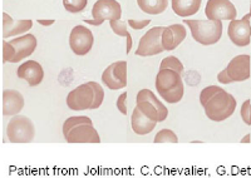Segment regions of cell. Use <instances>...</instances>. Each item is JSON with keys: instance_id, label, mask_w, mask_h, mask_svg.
<instances>
[{"instance_id": "4", "label": "cell", "mask_w": 251, "mask_h": 178, "mask_svg": "<svg viewBox=\"0 0 251 178\" xmlns=\"http://www.w3.org/2000/svg\"><path fill=\"white\" fill-rule=\"evenodd\" d=\"M183 23L188 25L195 41L202 45L216 44L223 37V23L220 21L186 19Z\"/></svg>"}, {"instance_id": "2", "label": "cell", "mask_w": 251, "mask_h": 178, "mask_svg": "<svg viewBox=\"0 0 251 178\" xmlns=\"http://www.w3.org/2000/svg\"><path fill=\"white\" fill-rule=\"evenodd\" d=\"M156 90L167 103H178L185 94L181 73L172 69H160L156 75Z\"/></svg>"}, {"instance_id": "35", "label": "cell", "mask_w": 251, "mask_h": 178, "mask_svg": "<svg viewBox=\"0 0 251 178\" xmlns=\"http://www.w3.org/2000/svg\"><path fill=\"white\" fill-rule=\"evenodd\" d=\"M249 13H250V15H251V0H250V12Z\"/></svg>"}, {"instance_id": "22", "label": "cell", "mask_w": 251, "mask_h": 178, "mask_svg": "<svg viewBox=\"0 0 251 178\" xmlns=\"http://www.w3.org/2000/svg\"><path fill=\"white\" fill-rule=\"evenodd\" d=\"M137 4L142 12L151 15L162 14L167 6L169 0H137Z\"/></svg>"}, {"instance_id": "30", "label": "cell", "mask_w": 251, "mask_h": 178, "mask_svg": "<svg viewBox=\"0 0 251 178\" xmlns=\"http://www.w3.org/2000/svg\"><path fill=\"white\" fill-rule=\"evenodd\" d=\"M128 25L131 26V28H133L134 30H141V29L146 28V26L149 25L150 23H151V21H149V19H143V21H134V19H128Z\"/></svg>"}, {"instance_id": "33", "label": "cell", "mask_w": 251, "mask_h": 178, "mask_svg": "<svg viewBox=\"0 0 251 178\" xmlns=\"http://www.w3.org/2000/svg\"><path fill=\"white\" fill-rule=\"evenodd\" d=\"M54 19H50V21H44V19H38V23L40 24V25H44V26H48V25H51V24H54Z\"/></svg>"}, {"instance_id": "25", "label": "cell", "mask_w": 251, "mask_h": 178, "mask_svg": "<svg viewBox=\"0 0 251 178\" xmlns=\"http://www.w3.org/2000/svg\"><path fill=\"white\" fill-rule=\"evenodd\" d=\"M88 0H63V6L69 13H80L86 9Z\"/></svg>"}, {"instance_id": "7", "label": "cell", "mask_w": 251, "mask_h": 178, "mask_svg": "<svg viewBox=\"0 0 251 178\" xmlns=\"http://www.w3.org/2000/svg\"><path fill=\"white\" fill-rule=\"evenodd\" d=\"M93 19H84L91 25H100L104 21H121L122 8L117 0H97L92 8Z\"/></svg>"}, {"instance_id": "31", "label": "cell", "mask_w": 251, "mask_h": 178, "mask_svg": "<svg viewBox=\"0 0 251 178\" xmlns=\"http://www.w3.org/2000/svg\"><path fill=\"white\" fill-rule=\"evenodd\" d=\"M126 101H127V92H123L122 94L117 98V108L123 115L127 114V106H126Z\"/></svg>"}, {"instance_id": "17", "label": "cell", "mask_w": 251, "mask_h": 178, "mask_svg": "<svg viewBox=\"0 0 251 178\" xmlns=\"http://www.w3.org/2000/svg\"><path fill=\"white\" fill-rule=\"evenodd\" d=\"M186 38V28L181 24L165 26L162 32V46L166 52H171L180 45Z\"/></svg>"}, {"instance_id": "20", "label": "cell", "mask_w": 251, "mask_h": 178, "mask_svg": "<svg viewBox=\"0 0 251 178\" xmlns=\"http://www.w3.org/2000/svg\"><path fill=\"white\" fill-rule=\"evenodd\" d=\"M157 122L152 121L150 119L149 117H146L140 110H138V107H136L133 110V113H132V118H131V126L132 130L136 134L138 135H145L151 133L152 131L154 130V127H156Z\"/></svg>"}, {"instance_id": "15", "label": "cell", "mask_w": 251, "mask_h": 178, "mask_svg": "<svg viewBox=\"0 0 251 178\" xmlns=\"http://www.w3.org/2000/svg\"><path fill=\"white\" fill-rule=\"evenodd\" d=\"M226 73L231 82L248 81L251 75L250 55L241 54L231 59V62L226 67Z\"/></svg>"}, {"instance_id": "29", "label": "cell", "mask_w": 251, "mask_h": 178, "mask_svg": "<svg viewBox=\"0 0 251 178\" xmlns=\"http://www.w3.org/2000/svg\"><path fill=\"white\" fill-rule=\"evenodd\" d=\"M240 115L243 118V121L245 122L248 126H251V101L246 99L241 106V111H240Z\"/></svg>"}, {"instance_id": "24", "label": "cell", "mask_w": 251, "mask_h": 178, "mask_svg": "<svg viewBox=\"0 0 251 178\" xmlns=\"http://www.w3.org/2000/svg\"><path fill=\"white\" fill-rule=\"evenodd\" d=\"M160 69H172V70H176L178 73H182L183 64L181 63V61L177 57L170 55V57L163 58V61L160 64Z\"/></svg>"}, {"instance_id": "5", "label": "cell", "mask_w": 251, "mask_h": 178, "mask_svg": "<svg viewBox=\"0 0 251 178\" xmlns=\"http://www.w3.org/2000/svg\"><path fill=\"white\" fill-rule=\"evenodd\" d=\"M136 104L138 110L154 122H163L169 115V110L165 104L154 95V93L150 89H142L137 93Z\"/></svg>"}, {"instance_id": "9", "label": "cell", "mask_w": 251, "mask_h": 178, "mask_svg": "<svg viewBox=\"0 0 251 178\" xmlns=\"http://www.w3.org/2000/svg\"><path fill=\"white\" fill-rule=\"evenodd\" d=\"M165 26H153L146 32L141 38L136 55L140 57H152V55L161 54L165 52L162 46V32Z\"/></svg>"}, {"instance_id": "23", "label": "cell", "mask_w": 251, "mask_h": 178, "mask_svg": "<svg viewBox=\"0 0 251 178\" xmlns=\"http://www.w3.org/2000/svg\"><path fill=\"white\" fill-rule=\"evenodd\" d=\"M127 24L128 23H126V22H122V21L109 22V26H111V29L113 30L114 34L120 35V37H125L126 39H127V50H126V53L129 54L132 48V37L131 34H129L128 30H127Z\"/></svg>"}, {"instance_id": "11", "label": "cell", "mask_w": 251, "mask_h": 178, "mask_svg": "<svg viewBox=\"0 0 251 178\" xmlns=\"http://www.w3.org/2000/svg\"><path fill=\"white\" fill-rule=\"evenodd\" d=\"M94 43L92 30L84 25H77L72 29L69 35V46L77 55H86L91 52Z\"/></svg>"}, {"instance_id": "12", "label": "cell", "mask_w": 251, "mask_h": 178, "mask_svg": "<svg viewBox=\"0 0 251 178\" xmlns=\"http://www.w3.org/2000/svg\"><path fill=\"white\" fill-rule=\"evenodd\" d=\"M102 82L112 90H118L127 86V62H114L104 69Z\"/></svg>"}, {"instance_id": "8", "label": "cell", "mask_w": 251, "mask_h": 178, "mask_svg": "<svg viewBox=\"0 0 251 178\" xmlns=\"http://www.w3.org/2000/svg\"><path fill=\"white\" fill-rule=\"evenodd\" d=\"M94 88L91 82L80 84L67 95V106L71 111L93 110Z\"/></svg>"}, {"instance_id": "28", "label": "cell", "mask_w": 251, "mask_h": 178, "mask_svg": "<svg viewBox=\"0 0 251 178\" xmlns=\"http://www.w3.org/2000/svg\"><path fill=\"white\" fill-rule=\"evenodd\" d=\"M220 89H221V87H219V86H208V87H206V88H203L200 93L201 106L202 107L205 106L206 102H207L208 99H210V98L215 94V93L219 92Z\"/></svg>"}, {"instance_id": "34", "label": "cell", "mask_w": 251, "mask_h": 178, "mask_svg": "<svg viewBox=\"0 0 251 178\" xmlns=\"http://www.w3.org/2000/svg\"><path fill=\"white\" fill-rule=\"evenodd\" d=\"M250 139H251V134H246L245 137L244 138H241V143H249V142H250Z\"/></svg>"}, {"instance_id": "26", "label": "cell", "mask_w": 251, "mask_h": 178, "mask_svg": "<svg viewBox=\"0 0 251 178\" xmlns=\"http://www.w3.org/2000/svg\"><path fill=\"white\" fill-rule=\"evenodd\" d=\"M154 143H177L178 138H177L176 133L171 130H162L156 134L153 139Z\"/></svg>"}, {"instance_id": "10", "label": "cell", "mask_w": 251, "mask_h": 178, "mask_svg": "<svg viewBox=\"0 0 251 178\" xmlns=\"http://www.w3.org/2000/svg\"><path fill=\"white\" fill-rule=\"evenodd\" d=\"M251 15L248 13L241 19H234L227 26L230 41L237 46H246L251 43Z\"/></svg>"}, {"instance_id": "6", "label": "cell", "mask_w": 251, "mask_h": 178, "mask_svg": "<svg viewBox=\"0 0 251 178\" xmlns=\"http://www.w3.org/2000/svg\"><path fill=\"white\" fill-rule=\"evenodd\" d=\"M6 135L12 143H29L34 139L35 127L25 115H14L6 126Z\"/></svg>"}, {"instance_id": "19", "label": "cell", "mask_w": 251, "mask_h": 178, "mask_svg": "<svg viewBox=\"0 0 251 178\" xmlns=\"http://www.w3.org/2000/svg\"><path fill=\"white\" fill-rule=\"evenodd\" d=\"M33 26V22L29 19H23V21H14L12 17L6 13H3V37L9 38L19 35L22 33H25L30 30Z\"/></svg>"}, {"instance_id": "18", "label": "cell", "mask_w": 251, "mask_h": 178, "mask_svg": "<svg viewBox=\"0 0 251 178\" xmlns=\"http://www.w3.org/2000/svg\"><path fill=\"white\" fill-rule=\"evenodd\" d=\"M24 108V97L14 89H5L3 92V114L17 115Z\"/></svg>"}, {"instance_id": "1", "label": "cell", "mask_w": 251, "mask_h": 178, "mask_svg": "<svg viewBox=\"0 0 251 178\" xmlns=\"http://www.w3.org/2000/svg\"><path fill=\"white\" fill-rule=\"evenodd\" d=\"M63 135L68 143H100V137L89 117H69L63 124Z\"/></svg>"}, {"instance_id": "27", "label": "cell", "mask_w": 251, "mask_h": 178, "mask_svg": "<svg viewBox=\"0 0 251 178\" xmlns=\"http://www.w3.org/2000/svg\"><path fill=\"white\" fill-rule=\"evenodd\" d=\"M91 84L94 88V104H93V110H97L102 106L103 99H104V90L100 87V83L97 82H91Z\"/></svg>"}, {"instance_id": "32", "label": "cell", "mask_w": 251, "mask_h": 178, "mask_svg": "<svg viewBox=\"0 0 251 178\" xmlns=\"http://www.w3.org/2000/svg\"><path fill=\"white\" fill-rule=\"evenodd\" d=\"M217 81H219L220 83H223V84H230V83H231V79L228 78L227 73H226V69L221 70V72L217 74Z\"/></svg>"}, {"instance_id": "14", "label": "cell", "mask_w": 251, "mask_h": 178, "mask_svg": "<svg viewBox=\"0 0 251 178\" xmlns=\"http://www.w3.org/2000/svg\"><path fill=\"white\" fill-rule=\"evenodd\" d=\"M13 48V59L10 63H18L25 58L30 57L37 48V38L33 34L22 35L9 42Z\"/></svg>"}, {"instance_id": "13", "label": "cell", "mask_w": 251, "mask_h": 178, "mask_svg": "<svg viewBox=\"0 0 251 178\" xmlns=\"http://www.w3.org/2000/svg\"><path fill=\"white\" fill-rule=\"evenodd\" d=\"M205 14L210 21H234L237 10L230 0H208Z\"/></svg>"}, {"instance_id": "3", "label": "cell", "mask_w": 251, "mask_h": 178, "mask_svg": "<svg viewBox=\"0 0 251 178\" xmlns=\"http://www.w3.org/2000/svg\"><path fill=\"white\" fill-rule=\"evenodd\" d=\"M206 117L214 122H223L234 114L236 110V101L234 95L225 89H220L203 106Z\"/></svg>"}, {"instance_id": "16", "label": "cell", "mask_w": 251, "mask_h": 178, "mask_svg": "<svg viewBox=\"0 0 251 178\" xmlns=\"http://www.w3.org/2000/svg\"><path fill=\"white\" fill-rule=\"evenodd\" d=\"M17 75L20 79L26 81V83L30 87H37L44 79L43 67L35 61H26L23 64H20L17 70Z\"/></svg>"}, {"instance_id": "21", "label": "cell", "mask_w": 251, "mask_h": 178, "mask_svg": "<svg viewBox=\"0 0 251 178\" xmlns=\"http://www.w3.org/2000/svg\"><path fill=\"white\" fill-rule=\"evenodd\" d=\"M202 0H171L172 10L178 17L187 18L196 14L201 8Z\"/></svg>"}]
</instances>
